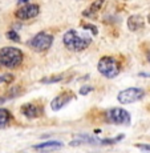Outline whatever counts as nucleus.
<instances>
[{"label": "nucleus", "instance_id": "f257e3e1", "mask_svg": "<svg viewBox=\"0 0 150 153\" xmlns=\"http://www.w3.org/2000/svg\"><path fill=\"white\" fill-rule=\"evenodd\" d=\"M92 43V39L88 35H82L76 29H68L63 36V44L67 49L72 52L85 51Z\"/></svg>", "mask_w": 150, "mask_h": 153}, {"label": "nucleus", "instance_id": "f03ea898", "mask_svg": "<svg viewBox=\"0 0 150 153\" xmlns=\"http://www.w3.org/2000/svg\"><path fill=\"white\" fill-rule=\"evenodd\" d=\"M24 53L16 47H3L0 49V68L15 69L21 65Z\"/></svg>", "mask_w": 150, "mask_h": 153}, {"label": "nucleus", "instance_id": "7ed1b4c3", "mask_svg": "<svg viewBox=\"0 0 150 153\" xmlns=\"http://www.w3.org/2000/svg\"><path fill=\"white\" fill-rule=\"evenodd\" d=\"M120 69L121 67L118 60L113 56H102L97 64V71L100 72V75L106 79H114L116 76H118Z\"/></svg>", "mask_w": 150, "mask_h": 153}, {"label": "nucleus", "instance_id": "20e7f679", "mask_svg": "<svg viewBox=\"0 0 150 153\" xmlns=\"http://www.w3.org/2000/svg\"><path fill=\"white\" fill-rule=\"evenodd\" d=\"M53 35H51L49 32H45V31H41V32H37L32 39L28 40L27 45L32 51L37 52V53H43V52H47L49 48L52 47L53 44Z\"/></svg>", "mask_w": 150, "mask_h": 153}, {"label": "nucleus", "instance_id": "39448f33", "mask_svg": "<svg viewBox=\"0 0 150 153\" xmlns=\"http://www.w3.org/2000/svg\"><path fill=\"white\" fill-rule=\"evenodd\" d=\"M105 116H106V121L114 125H130L132 117L126 109L123 108H110L105 112Z\"/></svg>", "mask_w": 150, "mask_h": 153}, {"label": "nucleus", "instance_id": "423d86ee", "mask_svg": "<svg viewBox=\"0 0 150 153\" xmlns=\"http://www.w3.org/2000/svg\"><path fill=\"white\" fill-rule=\"evenodd\" d=\"M143 96H145V91L142 88L130 87V88H126V89L121 91L117 95V100L121 104H133V102L142 100Z\"/></svg>", "mask_w": 150, "mask_h": 153}, {"label": "nucleus", "instance_id": "0eeeda50", "mask_svg": "<svg viewBox=\"0 0 150 153\" xmlns=\"http://www.w3.org/2000/svg\"><path fill=\"white\" fill-rule=\"evenodd\" d=\"M39 13H40L39 4H24L15 11V17L17 20L25 22V20H31L37 17Z\"/></svg>", "mask_w": 150, "mask_h": 153}, {"label": "nucleus", "instance_id": "6e6552de", "mask_svg": "<svg viewBox=\"0 0 150 153\" xmlns=\"http://www.w3.org/2000/svg\"><path fill=\"white\" fill-rule=\"evenodd\" d=\"M73 99H75V95H73L70 91H68V92H63V93H60V95H57L53 100H52V102H51L52 111H53V112L60 111L61 108H64L69 101H72Z\"/></svg>", "mask_w": 150, "mask_h": 153}, {"label": "nucleus", "instance_id": "1a4fd4ad", "mask_svg": "<svg viewBox=\"0 0 150 153\" xmlns=\"http://www.w3.org/2000/svg\"><path fill=\"white\" fill-rule=\"evenodd\" d=\"M20 112L27 119H37V117L44 114V108L37 104H33V102H28V104H24L20 108Z\"/></svg>", "mask_w": 150, "mask_h": 153}, {"label": "nucleus", "instance_id": "9d476101", "mask_svg": "<svg viewBox=\"0 0 150 153\" xmlns=\"http://www.w3.org/2000/svg\"><path fill=\"white\" fill-rule=\"evenodd\" d=\"M104 3H105V0H95L86 10L82 11V16L86 17V19L95 20L97 17V13L100 12V10H101L102 5H104Z\"/></svg>", "mask_w": 150, "mask_h": 153}, {"label": "nucleus", "instance_id": "9b49d317", "mask_svg": "<svg viewBox=\"0 0 150 153\" xmlns=\"http://www.w3.org/2000/svg\"><path fill=\"white\" fill-rule=\"evenodd\" d=\"M126 27L132 32L141 31V29L145 27L143 17L141 16V15H132V16H129L128 20H126Z\"/></svg>", "mask_w": 150, "mask_h": 153}, {"label": "nucleus", "instance_id": "f8f14e48", "mask_svg": "<svg viewBox=\"0 0 150 153\" xmlns=\"http://www.w3.org/2000/svg\"><path fill=\"white\" fill-rule=\"evenodd\" d=\"M61 146H63L61 141H47V143L35 145L33 149H36V151H43V152H52V151H56V149H60Z\"/></svg>", "mask_w": 150, "mask_h": 153}, {"label": "nucleus", "instance_id": "ddd939ff", "mask_svg": "<svg viewBox=\"0 0 150 153\" xmlns=\"http://www.w3.org/2000/svg\"><path fill=\"white\" fill-rule=\"evenodd\" d=\"M11 120H12L11 112L8 109H4V108H0V129L10 125Z\"/></svg>", "mask_w": 150, "mask_h": 153}, {"label": "nucleus", "instance_id": "4468645a", "mask_svg": "<svg viewBox=\"0 0 150 153\" xmlns=\"http://www.w3.org/2000/svg\"><path fill=\"white\" fill-rule=\"evenodd\" d=\"M65 79L64 75H55V76H49V77H44L41 79V83L43 84H56V83H60Z\"/></svg>", "mask_w": 150, "mask_h": 153}, {"label": "nucleus", "instance_id": "2eb2a0df", "mask_svg": "<svg viewBox=\"0 0 150 153\" xmlns=\"http://www.w3.org/2000/svg\"><path fill=\"white\" fill-rule=\"evenodd\" d=\"M5 36H7V39L11 40V42H15V43H19L20 42V36H19V33H17L15 29H11V31H8Z\"/></svg>", "mask_w": 150, "mask_h": 153}, {"label": "nucleus", "instance_id": "dca6fc26", "mask_svg": "<svg viewBox=\"0 0 150 153\" xmlns=\"http://www.w3.org/2000/svg\"><path fill=\"white\" fill-rule=\"evenodd\" d=\"M123 139V136L121 134V136H118V137H113V139H104V140H101V144L102 145H110V144H116V143H118L120 140H122Z\"/></svg>", "mask_w": 150, "mask_h": 153}, {"label": "nucleus", "instance_id": "f3484780", "mask_svg": "<svg viewBox=\"0 0 150 153\" xmlns=\"http://www.w3.org/2000/svg\"><path fill=\"white\" fill-rule=\"evenodd\" d=\"M13 79L15 77H13L12 73H3V75H0V84L1 83H11Z\"/></svg>", "mask_w": 150, "mask_h": 153}, {"label": "nucleus", "instance_id": "a211bd4d", "mask_svg": "<svg viewBox=\"0 0 150 153\" xmlns=\"http://www.w3.org/2000/svg\"><path fill=\"white\" fill-rule=\"evenodd\" d=\"M84 31H90V32H92L93 36H97V33H98V29L96 28V25L86 24V23L84 24Z\"/></svg>", "mask_w": 150, "mask_h": 153}, {"label": "nucleus", "instance_id": "6ab92c4d", "mask_svg": "<svg viewBox=\"0 0 150 153\" xmlns=\"http://www.w3.org/2000/svg\"><path fill=\"white\" fill-rule=\"evenodd\" d=\"M90 92H93V87H90V85H84V87L80 88V95H89Z\"/></svg>", "mask_w": 150, "mask_h": 153}, {"label": "nucleus", "instance_id": "aec40b11", "mask_svg": "<svg viewBox=\"0 0 150 153\" xmlns=\"http://www.w3.org/2000/svg\"><path fill=\"white\" fill-rule=\"evenodd\" d=\"M137 148H140L143 153H150V144H137Z\"/></svg>", "mask_w": 150, "mask_h": 153}, {"label": "nucleus", "instance_id": "412c9836", "mask_svg": "<svg viewBox=\"0 0 150 153\" xmlns=\"http://www.w3.org/2000/svg\"><path fill=\"white\" fill-rule=\"evenodd\" d=\"M27 1H29V0H17V4H24Z\"/></svg>", "mask_w": 150, "mask_h": 153}, {"label": "nucleus", "instance_id": "4be33fe9", "mask_svg": "<svg viewBox=\"0 0 150 153\" xmlns=\"http://www.w3.org/2000/svg\"><path fill=\"white\" fill-rule=\"evenodd\" d=\"M148 22H149V24H150V13L148 15Z\"/></svg>", "mask_w": 150, "mask_h": 153}, {"label": "nucleus", "instance_id": "5701e85b", "mask_svg": "<svg viewBox=\"0 0 150 153\" xmlns=\"http://www.w3.org/2000/svg\"><path fill=\"white\" fill-rule=\"evenodd\" d=\"M148 59H149V64H150V55H149V57H148Z\"/></svg>", "mask_w": 150, "mask_h": 153}]
</instances>
